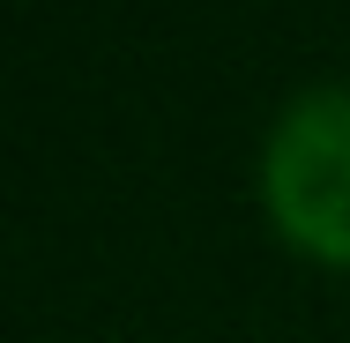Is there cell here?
I'll return each instance as SVG.
<instances>
[{"label":"cell","instance_id":"6da1fadb","mask_svg":"<svg viewBox=\"0 0 350 343\" xmlns=\"http://www.w3.org/2000/svg\"><path fill=\"white\" fill-rule=\"evenodd\" d=\"M269 194L313 246H350V97H306L269 149Z\"/></svg>","mask_w":350,"mask_h":343}]
</instances>
